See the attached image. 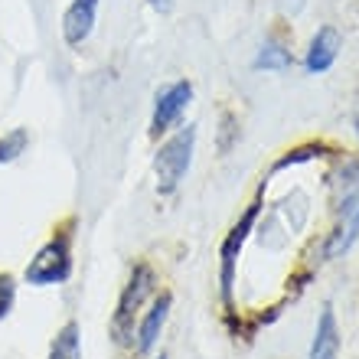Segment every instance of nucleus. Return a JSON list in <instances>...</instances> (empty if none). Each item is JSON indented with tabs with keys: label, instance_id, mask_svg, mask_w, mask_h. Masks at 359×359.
Returning a JSON list of instances; mask_svg holds the SVG:
<instances>
[{
	"label": "nucleus",
	"instance_id": "1",
	"mask_svg": "<svg viewBox=\"0 0 359 359\" xmlns=\"http://www.w3.org/2000/svg\"><path fill=\"white\" fill-rule=\"evenodd\" d=\"M72 242H76V219L69 216L62 222H56L49 242L29 258L27 271H23L27 284L49 287V284L69 281V274H72Z\"/></svg>",
	"mask_w": 359,
	"mask_h": 359
},
{
	"label": "nucleus",
	"instance_id": "2",
	"mask_svg": "<svg viewBox=\"0 0 359 359\" xmlns=\"http://www.w3.org/2000/svg\"><path fill=\"white\" fill-rule=\"evenodd\" d=\"M154 287H157V271H154V265L137 262V265L131 268L128 284H124L121 294H118V304H114V313H111L114 346H121L124 350V346H131L134 343V330H137L141 311H144V304H147V297L154 294Z\"/></svg>",
	"mask_w": 359,
	"mask_h": 359
},
{
	"label": "nucleus",
	"instance_id": "3",
	"mask_svg": "<svg viewBox=\"0 0 359 359\" xmlns=\"http://www.w3.org/2000/svg\"><path fill=\"white\" fill-rule=\"evenodd\" d=\"M193 151H196V124L180 128L177 134H170V137L157 147V157H154V173H157V193H161V196L177 193V187L183 183V177L189 173Z\"/></svg>",
	"mask_w": 359,
	"mask_h": 359
},
{
	"label": "nucleus",
	"instance_id": "4",
	"mask_svg": "<svg viewBox=\"0 0 359 359\" xmlns=\"http://www.w3.org/2000/svg\"><path fill=\"white\" fill-rule=\"evenodd\" d=\"M262 193L265 189H258V196L248 203V209L242 212L236 226L229 229L226 242L219 248V294H222V301H232V281H236V265H238V255H242V248H245L248 236H252V229L258 222V212H262Z\"/></svg>",
	"mask_w": 359,
	"mask_h": 359
},
{
	"label": "nucleus",
	"instance_id": "5",
	"mask_svg": "<svg viewBox=\"0 0 359 359\" xmlns=\"http://www.w3.org/2000/svg\"><path fill=\"white\" fill-rule=\"evenodd\" d=\"M189 102H193V82L189 79H180V82H170L167 88H161L151 114V137H161V134L170 131L173 124L183 118Z\"/></svg>",
	"mask_w": 359,
	"mask_h": 359
},
{
	"label": "nucleus",
	"instance_id": "6",
	"mask_svg": "<svg viewBox=\"0 0 359 359\" xmlns=\"http://www.w3.org/2000/svg\"><path fill=\"white\" fill-rule=\"evenodd\" d=\"M170 307H173V294L163 291V294L154 297L151 311H144V317L137 320V330H134V350L141 353V356H147V353L157 346L163 323H167V317H170Z\"/></svg>",
	"mask_w": 359,
	"mask_h": 359
},
{
	"label": "nucleus",
	"instance_id": "7",
	"mask_svg": "<svg viewBox=\"0 0 359 359\" xmlns=\"http://www.w3.org/2000/svg\"><path fill=\"white\" fill-rule=\"evenodd\" d=\"M356 238H359V193H350L340 203V222H337V229L330 232L327 245H323V258H340L343 252H350Z\"/></svg>",
	"mask_w": 359,
	"mask_h": 359
},
{
	"label": "nucleus",
	"instance_id": "8",
	"mask_svg": "<svg viewBox=\"0 0 359 359\" xmlns=\"http://www.w3.org/2000/svg\"><path fill=\"white\" fill-rule=\"evenodd\" d=\"M340 49H343L340 29L320 27L317 33H313L311 46H307V56H304V69H307L311 76H323L327 69H333V62H337V56H340Z\"/></svg>",
	"mask_w": 359,
	"mask_h": 359
},
{
	"label": "nucleus",
	"instance_id": "9",
	"mask_svg": "<svg viewBox=\"0 0 359 359\" xmlns=\"http://www.w3.org/2000/svg\"><path fill=\"white\" fill-rule=\"evenodd\" d=\"M95 17H98V0H72L62 17V39L69 46H82L92 36Z\"/></svg>",
	"mask_w": 359,
	"mask_h": 359
},
{
	"label": "nucleus",
	"instance_id": "10",
	"mask_svg": "<svg viewBox=\"0 0 359 359\" xmlns=\"http://www.w3.org/2000/svg\"><path fill=\"white\" fill-rule=\"evenodd\" d=\"M340 346H343V337H340V327H337V313H333L330 304H323L307 359H340Z\"/></svg>",
	"mask_w": 359,
	"mask_h": 359
},
{
	"label": "nucleus",
	"instance_id": "11",
	"mask_svg": "<svg viewBox=\"0 0 359 359\" xmlns=\"http://www.w3.org/2000/svg\"><path fill=\"white\" fill-rule=\"evenodd\" d=\"M252 66H255L258 72H284V69L294 66V56L284 43H278V39H265Z\"/></svg>",
	"mask_w": 359,
	"mask_h": 359
},
{
	"label": "nucleus",
	"instance_id": "12",
	"mask_svg": "<svg viewBox=\"0 0 359 359\" xmlns=\"http://www.w3.org/2000/svg\"><path fill=\"white\" fill-rule=\"evenodd\" d=\"M49 359H82V330L76 320H66L59 327L56 340L49 346Z\"/></svg>",
	"mask_w": 359,
	"mask_h": 359
},
{
	"label": "nucleus",
	"instance_id": "13",
	"mask_svg": "<svg viewBox=\"0 0 359 359\" xmlns=\"http://www.w3.org/2000/svg\"><path fill=\"white\" fill-rule=\"evenodd\" d=\"M27 144H29L27 128H13V131H7L4 137H0V163H13L20 154L27 151Z\"/></svg>",
	"mask_w": 359,
	"mask_h": 359
},
{
	"label": "nucleus",
	"instance_id": "14",
	"mask_svg": "<svg viewBox=\"0 0 359 359\" xmlns=\"http://www.w3.org/2000/svg\"><path fill=\"white\" fill-rule=\"evenodd\" d=\"M330 151L327 144H304V147H297V151H287L281 157V161L274 163V173L278 170H287V167H297V163H307L313 161V157H323V154Z\"/></svg>",
	"mask_w": 359,
	"mask_h": 359
},
{
	"label": "nucleus",
	"instance_id": "15",
	"mask_svg": "<svg viewBox=\"0 0 359 359\" xmlns=\"http://www.w3.org/2000/svg\"><path fill=\"white\" fill-rule=\"evenodd\" d=\"M238 144V118L232 111H222V118H219V154H229L232 147Z\"/></svg>",
	"mask_w": 359,
	"mask_h": 359
},
{
	"label": "nucleus",
	"instance_id": "16",
	"mask_svg": "<svg viewBox=\"0 0 359 359\" xmlns=\"http://www.w3.org/2000/svg\"><path fill=\"white\" fill-rule=\"evenodd\" d=\"M13 301H17V278L10 271H0V320L13 311Z\"/></svg>",
	"mask_w": 359,
	"mask_h": 359
},
{
	"label": "nucleus",
	"instance_id": "17",
	"mask_svg": "<svg viewBox=\"0 0 359 359\" xmlns=\"http://www.w3.org/2000/svg\"><path fill=\"white\" fill-rule=\"evenodd\" d=\"M340 183L343 187H356L359 183V163H350V167L340 173Z\"/></svg>",
	"mask_w": 359,
	"mask_h": 359
},
{
	"label": "nucleus",
	"instance_id": "18",
	"mask_svg": "<svg viewBox=\"0 0 359 359\" xmlns=\"http://www.w3.org/2000/svg\"><path fill=\"white\" fill-rule=\"evenodd\" d=\"M151 7L157 10V13H167V10L173 7V0H151Z\"/></svg>",
	"mask_w": 359,
	"mask_h": 359
},
{
	"label": "nucleus",
	"instance_id": "19",
	"mask_svg": "<svg viewBox=\"0 0 359 359\" xmlns=\"http://www.w3.org/2000/svg\"><path fill=\"white\" fill-rule=\"evenodd\" d=\"M157 359H170V356H167V353H161V356H157Z\"/></svg>",
	"mask_w": 359,
	"mask_h": 359
}]
</instances>
